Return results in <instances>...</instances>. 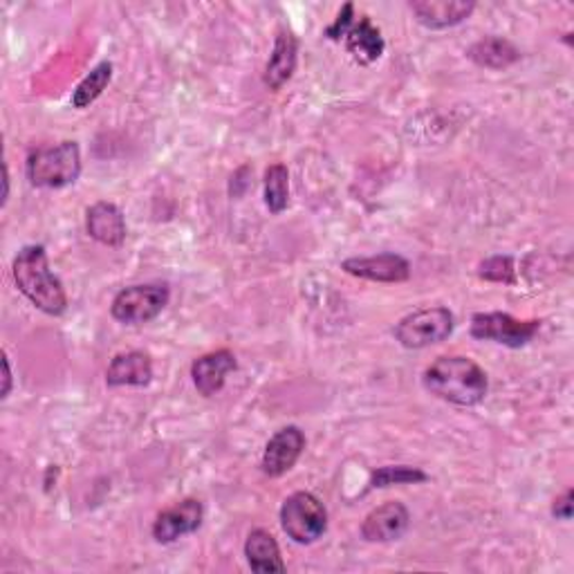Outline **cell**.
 Listing matches in <instances>:
<instances>
[{
  "instance_id": "8992f818",
  "label": "cell",
  "mask_w": 574,
  "mask_h": 574,
  "mask_svg": "<svg viewBox=\"0 0 574 574\" xmlns=\"http://www.w3.org/2000/svg\"><path fill=\"white\" fill-rule=\"evenodd\" d=\"M171 290L167 283H142L117 292L110 306V314L127 325H142L162 314L169 306Z\"/></svg>"
},
{
  "instance_id": "9a60e30c",
  "label": "cell",
  "mask_w": 574,
  "mask_h": 574,
  "mask_svg": "<svg viewBox=\"0 0 574 574\" xmlns=\"http://www.w3.org/2000/svg\"><path fill=\"white\" fill-rule=\"evenodd\" d=\"M88 236L106 248H119L127 240V218L112 202H95L86 212Z\"/></svg>"
},
{
  "instance_id": "d4e9b609",
  "label": "cell",
  "mask_w": 574,
  "mask_h": 574,
  "mask_svg": "<svg viewBox=\"0 0 574 574\" xmlns=\"http://www.w3.org/2000/svg\"><path fill=\"white\" fill-rule=\"evenodd\" d=\"M572 501H574V491L572 489L563 491V494L552 505V516L559 518V521H570L572 512H574V503Z\"/></svg>"
},
{
  "instance_id": "52a82bcc",
  "label": "cell",
  "mask_w": 574,
  "mask_h": 574,
  "mask_svg": "<svg viewBox=\"0 0 574 574\" xmlns=\"http://www.w3.org/2000/svg\"><path fill=\"white\" fill-rule=\"evenodd\" d=\"M541 331V321H521L507 312H478L471 316V337L507 348H523Z\"/></svg>"
},
{
  "instance_id": "7a4b0ae2",
  "label": "cell",
  "mask_w": 574,
  "mask_h": 574,
  "mask_svg": "<svg viewBox=\"0 0 574 574\" xmlns=\"http://www.w3.org/2000/svg\"><path fill=\"white\" fill-rule=\"evenodd\" d=\"M12 276L19 292L40 312L61 316L68 310V295L59 276L52 274L44 244H25L16 254Z\"/></svg>"
},
{
  "instance_id": "4fadbf2b",
  "label": "cell",
  "mask_w": 574,
  "mask_h": 574,
  "mask_svg": "<svg viewBox=\"0 0 574 574\" xmlns=\"http://www.w3.org/2000/svg\"><path fill=\"white\" fill-rule=\"evenodd\" d=\"M236 368H238L236 355L223 348L198 357L191 366V378L202 397H214L225 388L227 375L234 373Z\"/></svg>"
},
{
  "instance_id": "484cf974",
  "label": "cell",
  "mask_w": 574,
  "mask_h": 574,
  "mask_svg": "<svg viewBox=\"0 0 574 574\" xmlns=\"http://www.w3.org/2000/svg\"><path fill=\"white\" fill-rule=\"evenodd\" d=\"M12 393V371H10V357L3 352V399Z\"/></svg>"
},
{
  "instance_id": "d6986e66",
  "label": "cell",
  "mask_w": 574,
  "mask_h": 574,
  "mask_svg": "<svg viewBox=\"0 0 574 574\" xmlns=\"http://www.w3.org/2000/svg\"><path fill=\"white\" fill-rule=\"evenodd\" d=\"M467 57L480 68L503 70L521 59V50L503 36H487L469 48Z\"/></svg>"
},
{
  "instance_id": "ffe728a7",
  "label": "cell",
  "mask_w": 574,
  "mask_h": 574,
  "mask_svg": "<svg viewBox=\"0 0 574 574\" xmlns=\"http://www.w3.org/2000/svg\"><path fill=\"white\" fill-rule=\"evenodd\" d=\"M110 79H112V63L110 61L97 63L84 79H81V84L74 88L72 99H70L72 106L79 110H84L91 104H95L104 95V91L108 88Z\"/></svg>"
},
{
  "instance_id": "44dd1931",
  "label": "cell",
  "mask_w": 574,
  "mask_h": 574,
  "mask_svg": "<svg viewBox=\"0 0 574 574\" xmlns=\"http://www.w3.org/2000/svg\"><path fill=\"white\" fill-rule=\"evenodd\" d=\"M265 207L270 214L278 216L287 210L290 204V171H287L285 164H272V167L265 171Z\"/></svg>"
},
{
  "instance_id": "277c9868",
  "label": "cell",
  "mask_w": 574,
  "mask_h": 574,
  "mask_svg": "<svg viewBox=\"0 0 574 574\" xmlns=\"http://www.w3.org/2000/svg\"><path fill=\"white\" fill-rule=\"evenodd\" d=\"M280 527L299 546L316 543L327 529L325 505L310 491H295L280 505Z\"/></svg>"
},
{
  "instance_id": "8fae6325",
  "label": "cell",
  "mask_w": 574,
  "mask_h": 574,
  "mask_svg": "<svg viewBox=\"0 0 574 574\" xmlns=\"http://www.w3.org/2000/svg\"><path fill=\"white\" fill-rule=\"evenodd\" d=\"M342 270L350 276L373 280V283H404L411 278V263L399 254H378V256H355L342 263Z\"/></svg>"
},
{
  "instance_id": "3957f363",
  "label": "cell",
  "mask_w": 574,
  "mask_h": 574,
  "mask_svg": "<svg viewBox=\"0 0 574 574\" xmlns=\"http://www.w3.org/2000/svg\"><path fill=\"white\" fill-rule=\"evenodd\" d=\"M25 174L32 187L63 189L81 176V151L76 142L40 146L27 155Z\"/></svg>"
},
{
  "instance_id": "6da1fadb",
  "label": "cell",
  "mask_w": 574,
  "mask_h": 574,
  "mask_svg": "<svg viewBox=\"0 0 574 574\" xmlns=\"http://www.w3.org/2000/svg\"><path fill=\"white\" fill-rule=\"evenodd\" d=\"M424 388L442 402L456 406H476L489 393V380L482 368L461 355L440 357L424 371Z\"/></svg>"
},
{
  "instance_id": "30bf717a",
  "label": "cell",
  "mask_w": 574,
  "mask_h": 574,
  "mask_svg": "<svg viewBox=\"0 0 574 574\" xmlns=\"http://www.w3.org/2000/svg\"><path fill=\"white\" fill-rule=\"evenodd\" d=\"M411 523L406 505L399 501H388L375 507L361 523V539L368 543H393L402 539Z\"/></svg>"
},
{
  "instance_id": "e0dca14e",
  "label": "cell",
  "mask_w": 574,
  "mask_h": 574,
  "mask_svg": "<svg viewBox=\"0 0 574 574\" xmlns=\"http://www.w3.org/2000/svg\"><path fill=\"white\" fill-rule=\"evenodd\" d=\"M346 50L352 55V59L359 65H371L375 61L382 59L386 44H384V36L380 32V27L373 25L371 16H361L355 21V25L350 27V32L344 38Z\"/></svg>"
},
{
  "instance_id": "4316f807",
  "label": "cell",
  "mask_w": 574,
  "mask_h": 574,
  "mask_svg": "<svg viewBox=\"0 0 574 574\" xmlns=\"http://www.w3.org/2000/svg\"><path fill=\"white\" fill-rule=\"evenodd\" d=\"M10 198V169L8 164H3V204H8Z\"/></svg>"
},
{
  "instance_id": "5bb4252c",
  "label": "cell",
  "mask_w": 574,
  "mask_h": 574,
  "mask_svg": "<svg viewBox=\"0 0 574 574\" xmlns=\"http://www.w3.org/2000/svg\"><path fill=\"white\" fill-rule=\"evenodd\" d=\"M297 59H299V40H297V36L287 27H280L276 32L274 50H272L270 61L265 65V74H263L265 86L270 91H280L287 84V81L292 79V74L297 70Z\"/></svg>"
},
{
  "instance_id": "cb8c5ba5",
  "label": "cell",
  "mask_w": 574,
  "mask_h": 574,
  "mask_svg": "<svg viewBox=\"0 0 574 574\" xmlns=\"http://www.w3.org/2000/svg\"><path fill=\"white\" fill-rule=\"evenodd\" d=\"M355 21H357V19H355V5H352V3H346V5L339 10L335 23L325 27L323 36L331 38V40H344L346 34L350 32V27L355 25Z\"/></svg>"
},
{
  "instance_id": "2e32d148",
  "label": "cell",
  "mask_w": 574,
  "mask_h": 574,
  "mask_svg": "<svg viewBox=\"0 0 574 574\" xmlns=\"http://www.w3.org/2000/svg\"><path fill=\"white\" fill-rule=\"evenodd\" d=\"M153 380V361L146 352L131 350L115 355L108 371H106V384L117 386H148Z\"/></svg>"
},
{
  "instance_id": "ac0fdd59",
  "label": "cell",
  "mask_w": 574,
  "mask_h": 574,
  "mask_svg": "<svg viewBox=\"0 0 574 574\" xmlns=\"http://www.w3.org/2000/svg\"><path fill=\"white\" fill-rule=\"evenodd\" d=\"M244 557L254 572L272 574L285 572L280 548L267 529H252L248 541H244Z\"/></svg>"
},
{
  "instance_id": "9c48e42d",
  "label": "cell",
  "mask_w": 574,
  "mask_h": 574,
  "mask_svg": "<svg viewBox=\"0 0 574 574\" xmlns=\"http://www.w3.org/2000/svg\"><path fill=\"white\" fill-rule=\"evenodd\" d=\"M202 518H204L202 503L198 499H184L182 503L157 514L153 523V539L162 546L176 543L178 539L198 531Z\"/></svg>"
},
{
  "instance_id": "7c38bea8",
  "label": "cell",
  "mask_w": 574,
  "mask_h": 574,
  "mask_svg": "<svg viewBox=\"0 0 574 574\" xmlns=\"http://www.w3.org/2000/svg\"><path fill=\"white\" fill-rule=\"evenodd\" d=\"M408 10L427 29H449L465 23L474 14L476 3L471 0H411Z\"/></svg>"
},
{
  "instance_id": "ba28073f",
  "label": "cell",
  "mask_w": 574,
  "mask_h": 574,
  "mask_svg": "<svg viewBox=\"0 0 574 574\" xmlns=\"http://www.w3.org/2000/svg\"><path fill=\"white\" fill-rule=\"evenodd\" d=\"M306 449V435L299 427H285L276 431L265 444L261 469L270 478H280L290 471Z\"/></svg>"
},
{
  "instance_id": "5b68a950",
  "label": "cell",
  "mask_w": 574,
  "mask_h": 574,
  "mask_svg": "<svg viewBox=\"0 0 574 574\" xmlns=\"http://www.w3.org/2000/svg\"><path fill=\"white\" fill-rule=\"evenodd\" d=\"M456 327V316L449 308H422L399 319L395 325V339L408 350H422L435 344H442L451 337Z\"/></svg>"
},
{
  "instance_id": "603a6c76",
  "label": "cell",
  "mask_w": 574,
  "mask_h": 574,
  "mask_svg": "<svg viewBox=\"0 0 574 574\" xmlns=\"http://www.w3.org/2000/svg\"><path fill=\"white\" fill-rule=\"evenodd\" d=\"M478 276L489 283L514 285L516 283L514 259L512 256H489L478 265Z\"/></svg>"
},
{
  "instance_id": "7402d4cb",
  "label": "cell",
  "mask_w": 574,
  "mask_h": 574,
  "mask_svg": "<svg viewBox=\"0 0 574 574\" xmlns=\"http://www.w3.org/2000/svg\"><path fill=\"white\" fill-rule=\"evenodd\" d=\"M429 480V476L418 469V467H408V465H386L373 471L371 482H368V489H386L393 485H418Z\"/></svg>"
}]
</instances>
